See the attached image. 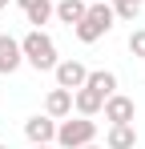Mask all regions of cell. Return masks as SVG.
I'll return each mask as SVG.
<instances>
[{
  "instance_id": "cell-1",
  "label": "cell",
  "mask_w": 145,
  "mask_h": 149,
  "mask_svg": "<svg viewBox=\"0 0 145 149\" xmlns=\"http://www.w3.org/2000/svg\"><path fill=\"white\" fill-rule=\"evenodd\" d=\"M20 49H24V65H32L36 73H52L56 69V40L48 36L45 28H32V32H24L20 36Z\"/></svg>"
},
{
  "instance_id": "cell-2",
  "label": "cell",
  "mask_w": 145,
  "mask_h": 149,
  "mask_svg": "<svg viewBox=\"0 0 145 149\" xmlns=\"http://www.w3.org/2000/svg\"><path fill=\"white\" fill-rule=\"evenodd\" d=\"M97 141V121L93 117H65V121H56V145L61 149H85V145H93Z\"/></svg>"
},
{
  "instance_id": "cell-3",
  "label": "cell",
  "mask_w": 145,
  "mask_h": 149,
  "mask_svg": "<svg viewBox=\"0 0 145 149\" xmlns=\"http://www.w3.org/2000/svg\"><path fill=\"white\" fill-rule=\"evenodd\" d=\"M113 20H117V12H113V4H89V12H85V20L81 24H72V32H77V40L81 45H97L109 28H113Z\"/></svg>"
},
{
  "instance_id": "cell-4",
  "label": "cell",
  "mask_w": 145,
  "mask_h": 149,
  "mask_svg": "<svg viewBox=\"0 0 145 149\" xmlns=\"http://www.w3.org/2000/svg\"><path fill=\"white\" fill-rule=\"evenodd\" d=\"M24 137H28L32 145H56V117H48V113L28 117V121H24Z\"/></svg>"
},
{
  "instance_id": "cell-5",
  "label": "cell",
  "mask_w": 145,
  "mask_h": 149,
  "mask_svg": "<svg viewBox=\"0 0 145 149\" xmlns=\"http://www.w3.org/2000/svg\"><path fill=\"white\" fill-rule=\"evenodd\" d=\"M105 121H109V125H133V121H137V105H133V97L113 93V97L105 101Z\"/></svg>"
},
{
  "instance_id": "cell-6",
  "label": "cell",
  "mask_w": 145,
  "mask_h": 149,
  "mask_svg": "<svg viewBox=\"0 0 145 149\" xmlns=\"http://www.w3.org/2000/svg\"><path fill=\"white\" fill-rule=\"evenodd\" d=\"M52 77H56V85L61 89H85V81H89V69L81 65V61H56V69H52Z\"/></svg>"
},
{
  "instance_id": "cell-7",
  "label": "cell",
  "mask_w": 145,
  "mask_h": 149,
  "mask_svg": "<svg viewBox=\"0 0 145 149\" xmlns=\"http://www.w3.org/2000/svg\"><path fill=\"white\" fill-rule=\"evenodd\" d=\"M20 65H24L20 40H16V36H8V32H0V77H12Z\"/></svg>"
},
{
  "instance_id": "cell-8",
  "label": "cell",
  "mask_w": 145,
  "mask_h": 149,
  "mask_svg": "<svg viewBox=\"0 0 145 149\" xmlns=\"http://www.w3.org/2000/svg\"><path fill=\"white\" fill-rule=\"evenodd\" d=\"M45 113L48 117H56V121H65L72 113V89H48V97H45Z\"/></svg>"
},
{
  "instance_id": "cell-9",
  "label": "cell",
  "mask_w": 145,
  "mask_h": 149,
  "mask_svg": "<svg viewBox=\"0 0 145 149\" xmlns=\"http://www.w3.org/2000/svg\"><path fill=\"white\" fill-rule=\"evenodd\" d=\"M72 109H77L81 117H97V113L105 109V97H101V93H93V89L85 85V89H77V93H72Z\"/></svg>"
},
{
  "instance_id": "cell-10",
  "label": "cell",
  "mask_w": 145,
  "mask_h": 149,
  "mask_svg": "<svg viewBox=\"0 0 145 149\" xmlns=\"http://www.w3.org/2000/svg\"><path fill=\"white\" fill-rule=\"evenodd\" d=\"M105 149H137V129L133 125H109Z\"/></svg>"
},
{
  "instance_id": "cell-11",
  "label": "cell",
  "mask_w": 145,
  "mask_h": 149,
  "mask_svg": "<svg viewBox=\"0 0 145 149\" xmlns=\"http://www.w3.org/2000/svg\"><path fill=\"white\" fill-rule=\"evenodd\" d=\"M85 12H89V0H56V20L61 24H81L85 20Z\"/></svg>"
},
{
  "instance_id": "cell-12",
  "label": "cell",
  "mask_w": 145,
  "mask_h": 149,
  "mask_svg": "<svg viewBox=\"0 0 145 149\" xmlns=\"http://www.w3.org/2000/svg\"><path fill=\"white\" fill-rule=\"evenodd\" d=\"M85 85H89L93 93H101V97L109 101V97H113V93H117V73H109V69H93Z\"/></svg>"
},
{
  "instance_id": "cell-13",
  "label": "cell",
  "mask_w": 145,
  "mask_h": 149,
  "mask_svg": "<svg viewBox=\"0 0 145 149\" xmlns=\"http://www.w3.org/2000/svg\"><path fill=\"white\" fill-rule=\"evenodd\" d=\"M24 16H28L32 28H40V24H48V20L56 16V4H52V0H36L32 8H24Z\"/></svg>"
},
{
  "instance_id": "cell-14",
  "label": "cell",
  "mask_w": 145,
  "mask_h": 149,
  "mask_svg": "<svg viewBox=\"0 0 145 149\" xmlns=\"http://www.w3.org/2000/svg\"><path fill=\"white\" fill-rule=\"evenodd\" d=\"M109 4H113L117 20H125V24H137V12H141V0H109Z\"/></svg>"
},
{
  "instance_id": "cell-15",
  "label": "cell",
  "mask_w": 145,
  "mask_h": 149,
  "mask_svg": "<svg viewBox=\"0 0 145 149\" xmlns=\"http://www.w3.org/2000/svg\"><path fill=\"white\" fill-rule=\"evenodd\" d=\"M129 52L145 61V28H133V32H129Z\"/></svg>"
},
{
  "instance_id": "cell-16",
  "label": "cell",
  "mask_w": 145,
  "mask_h": 149,
  "mask_svg": "<svg viewBox=\"0 0 145 149\" xmlns=\"http://www.w3.org/2000/svg\"><path fill=\"white\" fill-rule=\"evenodd\" d=\"M12 4H16V8H32L36 0H12Z\"/></svg>"
},
{
  "instance_id": "cell-17",
  "label": "cell",
  "mask_w": 145,
  "mask_h": 149,
  "mask_svg": "<svg viewBox=\"0 0 145 149\" xmlns=\"http://www.w3.org/2000/svg\"><path fill=\"white\" fill-rule=\"evenodd\" d=\"M32 149H56V145H32Z\"/></svg>"
},
{
  "instance_id": "cell-18",
  "label": "cell",
  "mask_w": 145,
  "mask_h": 149,
  "mask_svg": "<svg viewBox=\"0 0 145 149\" xmlns=\"http://www.w3.org/2000/svg\"><path fill=\"white\" fill-rule=\"evenodd\" d=\"M0 8H8V0H0Z\"/></svg>"
},
{
  "instance_id": "cell-19",
  "label": "cell",
  "mask_w": 145,
  "mask_h": 149,
  "mask_svg": "<svg viewBox=\"0 0 145 149\" xmlns=\"http://www.w3.org/2000/svg\"><path fill=\"white\" fill-rule=\"evenodd\" d=\"M85 149H101V145H85Z\"/></svg>"
},
{
  "instance_id": "cell-20",
  "label": "cell",
  "mask_w": 145,
  "mask_h": 149,
  "mask_svg": "<svg viewBox=\"0 0 145 149\" xmlns=\"http://www.w3.org/2000/svg\"><path fill=\"white\" fill-rule=\"evenodd\" d=\"M0 149H8V145H0Z\"/></svg>"
},
{
  "instance_id": "cell-21",
  "label": "cell",
  "mask_w": 145,
  "mask_h": 149,
  "mask_svg": "<svg viewBox=\"0 0 145 149\" xmlns=\"http://www.w3.org/2000/svg\"><path fill=\"white\" fill-rule=\"evenodd\" d=\"M141 4H145V0H141Z\"/></svg>"
}]
</instances>
